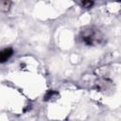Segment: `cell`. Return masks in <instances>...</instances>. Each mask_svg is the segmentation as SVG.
<instances>
[{
    "label": "cell",
    "mask_w": 121,
    "mask_h": 121,
    "mask_svg": "<svg viewBox=\"0 0 121 121\" xmlns=\"http://www.w3.org/2000/svg\"><path fill=\"white\" fill-rule=\"evenodd\" d=\"M82 39L87 44H94L95 43H98L101 38L99 34L95 30H88L83 34Z\"/></svg>",
    "instance_id": "obj_1"
},
{
    "label": "cell",
    "mask_w": 121,
    "mask_h": 121,
    "mask_svg": "<svg viewBox=\"0 0 121 121\" xmlns=\"http://www.w3.org/2000/svg\"><path fill=\"white\" fill-rule=\"evenodd\" d=\"M11 55H12V50L10 48H6V49L2 50V52H1V61L5 62Z\"/></svg>",
    "instance_id": "obj_2"
}]
</instances>
